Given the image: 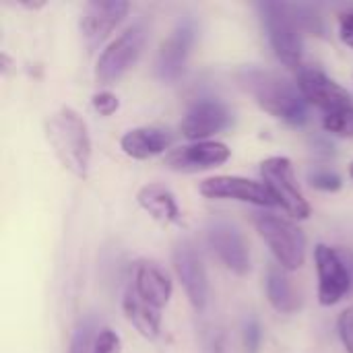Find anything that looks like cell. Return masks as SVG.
<instances>
[{
	"instance_id": "13",
	"label": "cell",
	"mask_w": 353,
	"mask_h": 353,
	"mask_svg": "<svg viewBox=\"0 0 353 353\" xmlns=\"http://www.w3.org/2000/svg\"><path fill=\"white\" fill-rule=\"evenodd\" d=\"M232 151L225 143L219 141H201V143H190L178 149H172L163 157V165L174 172H203L217 168L230 159Z\"/></svg>"
},
{
	"instance_id": "5",
	"label": "cell",
	"mask_w": 353,
	"mask_h": 353,
	"mask_svg": "<svg viewBox=\"0 0 353 353\" xmlns=\"http://www.w3.org/2000/svg\"><path fill=\"white\" fill-rule=\"evenodd\" d=\"M147 41V29L143 23H137L124 29L114 41L105 46L95 64V79L99 85H114L120 81L141 58Z\"/></svg>"
},
{
	"instance_id": "25",
	"label": "cell",
	"mask_w": 353,
	"mask_h": 353,
	"mask_svg": "<svg viewBox=\"0 0 353 353\" xmlns=\"http://www.w3.org/2000/svg\"><path fill=\"white\" fill-rule=\"evenodd\" d=\"M122 352V341L120 335L112 329H103L95 335L93 353H120Z\"/></svg>"
},
{
	"instance_id": "11",
	"label": "cell",
	"mask_w": 353,
	"mask_h": 353,
	"mask_svg": "<svg viewBox=\"0 0 353 353\" xmlns=\"http://www.w3.org/2000/svg\"><path fill=\"white\" fill-rule=\"evenodd\" d=\"M172 263L176 275L194 310H205L209 302V279L201 256L188 242H178L172 250Z\"/></svg>"
},
{
	"instance_id": "15",
	"label": "cell",
	"mask_w": 353,
	"mask_h": 353,
	"mask_svg": "<svg viewBox=\"0 0 353 353\" xmlns=\"http://www.w3.org/2000/svg\"><path fill=\"white\" fill-rule=\"evenodd\" d=\"M130 4L124 0H93L87 2L81 12V31L83 37L95 46L103 41L128 14Z\"/></svg>"
},
{
	"instance_id": "3",
	"label": "cell",
	"mask_w": 353,
	"mask_h": 353,
	"mask_svg": "<svg viewBox=\"0 0 353 353\" xmlns=\"http://www.w3.org/2000/svg\"><path fill=\"white\" fill-rule=\"evenodd\" d=\"M259 12L267 29V37L275 56L290 68H300L304 58L302 29L290 8L283 2H261Z\"/></svg>"
},
{
	"instance_id": "21",
	"label": "cell",
	"mask_w": 353,
	"mask_h": 353,
	"mask_svg": "<svg viewBox=\"0 0 353 353\" xmlns=\"http://www.w3.org/2000/svg\"><path fill=\"white\" fill-rule=\"evenodd\" d=\"M323 126H325V130L331 132V134L345 137V139H353V105L341 108V110L331 112V114H325Z\"/></svg>"
},
{
	"instance_id": "28",
	"label": "cell",
	"mask_w": 353,
	"mask_h": 353,
	"mask_svg": "<svg viewBox=\"0 0 353 353\" xmlns=\"http://www.w3.org/2000/svg\"><path fill=\"white\" fill-rule=\"evenodd\" d=\"M91 103H93L95 112L101 114V116H112V114L118 110V105H120L118 97H116L114 93H110V91H99V93H95L93 99H91Z\"/></svg>"
},
{
	"instance_id": "8",
	"label": "cell",
	"mask_w": 353,
	"mask_h": 353,
	"mask_svg": "<svg viewBox=\"0 0 353 353\" xmlns=\"http://www.w3.org/2000/svg\"><path fill=\"white\" fill-rule=\"evenodd\" d=\"M207 242L217 259L236 275L250 271V250L242 232L223 219H213L207 228Z\"/></svg>"
},
{
	"instance_id": "9",
	"label": "cell",
	"mask_w": 353,
	"mask_h": 353,
	"mask_svg": "<svg viewBox=\"0 0 353 353\" xmlns=\"http://www.w3.org/2000/svg\"><path fill=\"white\" fill-rule=\"evenodd\" d=\"M194 39H196V29L190 21L180 23L168 35V39H163L155 58V74L159 81L174 83L184 74Z\"/></svg>"
},
{
	"instance_id": "16",
	"label": "cell",
	"mask_w": 353,
	"mask_h": 353,
	"mask_svg": "<svg viewBox=\"0 0 353 353\" xmlns=\"http://www.w3.org/2000/svg\"><path fill=\"white\" fill-rule=\"evenodd\" d=\"M172 134L161 126H139L122 134L120 147L132 159H151L170 149Z\"/></svg>"
},
{
	"instance_id": "29",
	"label": "cell",
	"mask_w": 353,
	"mask_h": 353,
	"mask_svg": "<svg viewBox=\"0 0 353 353\" xmlns=\"http://www.w3.org/2000/svg\"><path fill=\"white\" fill-rule=\"evenodd\" d=\"M339 37L345 46L353 48V12H343L339 17Z\"/></svg>"
},
{
	"instance_id": "6",
	"label": "cell",
	"mask_w": 353,
	"mask_h": 353,
	"mask_svg": "<svg viewBox=\"0 0 353 353\" xmlns=\"http://www.w3.org/2000/svg\"><path fill=\"white\" fill-rule=\"evenodd\" d=\"M261 176H263L265 186L277 201V205H281L292 217H296V219L310 217V205L304 199V194L296 182L294 165L288 157H283V155L267 157L261 163Z\"/></svg>"
},
{
	"instance_id": "7",
	"label": "cell",
	"mask_w": 353,
	"mask_h": 353,
	"mask_svg": "<svg viewBox=\"0 0 353 353\" xmlns=\"http://www.w3.org/2000/svg\"><path fill=\"white\" fill-rule=\"evenodd\" d=\"M314 263L319 273V302L335 306L353 290V277L341 250L327 244L314 248Z\"/></svg>"
},
{
	"instance_id": "17",
	"label": "cell",
	"mask_w": 353,
	"mask_h": 353,
	"mask_svg": "<svg viewBox=\"0 0 353 353\" xmlns=\"http://www.w3.org/2000/svg\"><path fill=\"white\" fill-rule=\"evenodd\" d=\"M134 292L155 308H163L172 298L170 277L153 263H141L134 273Z\"/></svg>"
},
{
	"instance_id": "22",
	"label": "cell",
	"mask_w": 353,
	"mask_h": 353,
	"mask_svg": "<svg viewBox=\"0 0 353 353\" xmlns=\"http://www.w3.org/2000/svg\"><path fill=\"white\" fill-rule=\"evenodd\" d=\"M298 25L302 31H314V33H321L323 31V21L319 17V12L312 8V6H304V4H290Z\"/></svg>"
},
{
	"instance_id": "26",
	"label": "cell",
	"mask_w": 353,
	"mask_h": 353,
	"mask_svg": "<svg viewBox=\"0 0 353 353\" xmlns=\"http://www.w3.org/2000/svg\"><path fill=\"white\" fill-rule=\"evenodd\" d=\"M337 331H339V339L345 347V352L353 353V306L345 308L339 319H337Z\"/></svg>"
},
{
	"instance_id": "2",
	"label": "cell",
	"mask_w": 353,
	"mask_h": 353,
	"mask_svg": "<svg viewBox=\"0 0 353 353\" xmlns=\"http://www.w3.org/2000/svg\"><path fill=\"white\" fill-rule=\"evenodd\" d=\"M46 137L58 161L77 178H87L91 161V137L87 122L68 105L46 120Z\"/></svg>"
},
{
	"instance_id": "31",
	"label": "cell",
	"mask_w": 353,
	"mask_h": 353,
	"mask_svg": "<svg viewBox=\"0 0 353 353\" xmlns=\"http://www.w3.org/2000/svg\"><path fill=\"white\" fill-rule=\"evenodd\" d=\"M350 176L353 178V161H352V165H350Z\"/></svg>"
},
{
	"instance_id": "24",
	"label": "cell",
	"mask_w": 353,
	"mask_h": 353,
	"mask_svg": "<svg viewBox=\"0 0 353 353\" xmlns=\"http://www.w3.org/2000/svg\"><path fill=\"white\" fill-rule=\"evenodd\" d=\"M308 180L314 188L325 190V192H335L341 188V178L331 170H314L308 174Z\"/></svg>"
},
{
	"instance_id": "12",
	"label": "cell",
	"mask_w": 353,
	"mask_h": 353,
	"mask_svg": "<svg viewBox=\"0 0 353 353\" xmlns=\"http://www.w3.org/2000/svg\"><path fill=\"white\" fill-rule=\"evenodd\" d=\"M201 194L207 199H234L242 203H250L256 207H273L277 201L269 192V188L256 180L240 178V176H213L201 182Z\"/></svg>"
},
{
	"instance_id": "18",
	"label": "cell",
	"mask_w": 353,
	"mask_h": 353,
	"mask_svg": "<svg viewBox=\"0 0 353 353\" xmlns=\"http://www.w3.org/2000/svg\"><path fill=\"white\" fill-rule=\"evenodd\" d=\"M122 310L124 316L128 319V323L149 341L157 339L161 333V314L159 308L151 306L149 302H145L134 288H128L122 300Z\"/></svg>"
},
{
	"instance_id": "10",
	"label": "cell",
	"mask_w": 353,
	"mask_h": 353,
	"mask_svg": "<svg viewBox=\"0 0 353 353\" xmlns=\"http://www.w3.org/2000/svg\"><path fill=\"white\" fill-rule=\"evenodd\" d=\"M234 120L232 110L219 101V99H199L190 105V110L184 114L180 122V130L186 139L201 143L207 141L209 137L225 130Z\"/></svg>"
},
{
	"instance_id": "14",
	"label": "cell",
	"mask_w": 353,
	"mask_h": 353,
	"mask_svg": "<svg viewBox=\"0 0 353 353\" xmlns=\"http://www.w3.org/2000/svg\"><path fill=\"white\" fill-rule=\"evenodd\" d=\"M298 89L306 103L323 110L325 114L353 105L347 89H343L339 83H335L319 68H302L298 74Z\"/></svg>"
},
{
	"instance_id": "27",
	"label": "cell",
	"mask_w": 353,
	"mask_h": 353,
	"mask_svg": "<svg viewBox=\"0 0 353 353\" xmlns=\"http://www.w3.org/2000/svg\"><path fill=\"white\" fill-rule=\"evenodd\" d=\"M242 335H244V347H246V352L259 353L261 341H263V329H261V325L254 319L246 321Z\"/></svg>"
},
{
	"instance_id": "4",
	"label": "cell",
	"mask_w": 353,
	"mask_h": 353,
	"mask_svg": "<svg viewBox=\"0 0 353 353\" xmlns=\"http://www.w3.org/2000/svg\"><path fill=\"white\" fill-rule=\"evenodd\" d=\"M254 223L281 269L298 271L304 265L306 236L294 221L273 213H259Z\"/></svg>"
},
{
	"instance_id": "23",
	"label": "cell",
	"mask_w": 353,
	"mask_h": 353,
	"mask_svg": "<svg viewBox=\"0 0 353 353\" xmlns=\"http://www.w3.org/2000/svg\"><path fill=\"white\" fill-rule=\"evenodd\" d=\"M93 325L87 321V323H83L77 331H74V335H72V339H70V347H68V353H93V343H95V337H93Z\"/></svg>"
},
{
	"instance_id": "30",
	"label": "cell",
	"mask_w": 353,
	"mask_h": 353,
	"mask_svg": "<svg viewBox=\"0 0 353 353\" xmlns=\"http://www.w3.org/2000/svg\"><path fill=\"white\" fill-rule=\"evenodd\" d=\"M341 254H343V259H345V263H347V267H350L353 277V252H350V250H341Z\"/></svg>"
},
{
	"instance_id": "20",
	"label": "cell",
	"mask_w": 353,
	"mask_h": 353,
	"mask_svg": "<svg viewBox=\"0 0 353 353\" xmlns=\"http://www.w3.org/2000/svg\"><path fill=\"white\" fill-rule=\"evenodd\" d=\"M267 298L281 314H294L300 308V294L281 267H271L267 273Z\"/></svg>"
},
{
	"instance_id": "19",
	"label": "cell",
	"mask_w": 353,
	"mask_h": 353,
	"mask_svg": "<svg viewBox=\"0 0 353 353\" xmlns=\"http://www.w3.org/2000/svg\"><path fill=\"white\" fill-rule=\"evenodd\" d=\"M139 205L159 223H178L180 221V207L176 203V196L170 188L163 184H145L137 192Z\"/></svg>"
},
{
	"instance_id": "1",
	"label": "cell",
	"mask_w": 353,
	"mask_h": 353,
	"mask_svg": "<svg viewBox=\"0 0 353 353\" xmlns=\"http://www.w3.org/2000/svg\"><path fill=\"white\" fill-rule=\"evenodd\" d=\"M240 85L254 97V101L273 118L292 126H302L308 120V103L298 85L271 70L244 68L238 72Z\"/></svg>"
}]
</instances>
